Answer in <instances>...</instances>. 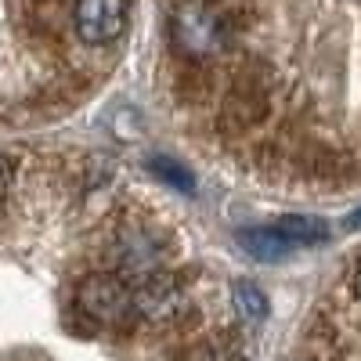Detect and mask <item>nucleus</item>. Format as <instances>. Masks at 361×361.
Wrapping results in <instances>:
<instances>
[{
    "instance_id": "nucleus-11",
    "label": "nucleus",
    "mask_w": 361,
    "mask_h": 361,
    "mask_svg": "<svg viewBox=\"0 0 361 361\" xmlns=\"http://www.w3.org/2000/svg\"><path fill=\"white\" fill-rule=\"evenodd\" d=\"M347 228H361V209H357V214H350V217H347Z\"/></svg>"
},
{
    "instance_id": "nucleus-1",
    "label": "nucleus",
    "mask_w": 361,
    "mask_h": 361,
    "mask_svg": "<svg viewBox=\"0 0 361 361\" xmlns=\"http://www.w3.org/2000/svg\"><path fill=\"white\" fill-rule=\"evenodd\" d=\"M76 304L87 318L102 325H127L137 318L134 307V286L123 275H90L80 282Z\"/></svg>"
},
{
    "instance_id": "nucleus-9",
    "label": "nucleus",
    "mask_w": 361,
    "mask_h": 361,
    "mask_svg": "<svg viewBox=\"0 0 361 361\" xmlns=\"http://www.w3.org/2000/svg\"><path fill=\"white\" fill-rule=\"evenodd\" d=\"M8 188H11V163L0 156V202L8 199Z\"/></svg>"
},
{
    "instance_id": "nucleus-10",
    "label": "nucleus",
    "mask_w": 361,
    "mask_h": 361,
    "mask_svg": "<svg viewBox=\"0 0 361 361\" xmlns=\"http://www.w3.org/2000/svg\"><path fill=\"white\" fill-rule=\"evenodd\" d=\"M350 289L361 296V260H357V264H354V271H350Z\"/></svg>"
},
{
    "instance_id": "nucleus-6",
    "label": "nucleus",
    "mask_w": 361,
    "mask_h": 361,
    "mask_svg": "<svg viewBox=\"0 0 361 361\" xmlns=\"http://www.w3.org/2000/svg\"><path fill=\"white\" fill-rule=\"evenodd\" d=\"M235 243L243 246L253 260L260 264H271V260H282L286 253H293V246L286 243V238L275 231V228H250V231H238Z\"/></svg>"
},
{
    "instance_id": "nucleus-7",
    "label": "nucleus",
    "mask_w": 361,
    "mask_h": 361,
    "mask_svg": "<svg viewBox=\"0 0 361 361\" xmlns=\"http://www.w3.org/2000/svg\"><path fill=\"white\" fill-rule=\"evenodd\" d=\"M231 307L238 311L243 322H264L267 318V296L253 286V282H235L231 286Z\"/></svg>"
},
{
    "instance_id": "nucleus-4",
    "label": "nucleus",
    "mask_w": 361,
    "mask_h": 361,
    "mask_svg": "<svg viewBox=\"0 0 361 361\" xmlns=\"http://www.w3.org/2000/svg\"><path fill=\"white\" fill-rule=\"evenodd\" d=\"M130 286H134L137 318H145V322H173L185 311V293H180V286L170 275H163V271H152V275H145Z\"/></svg>"
},
{
    "instance_id": "nucleus-2",
    "label": "nucleus",
    "mask_w": 361,
    "mask_h": 361,
    "mask_svg": "<svg viewBox=\"0 0 361 361\" xmlns=\"http://www.w3.org/2000/svg\"><path fill=\"white\" fill-rule=\"evenodd\" d=\"M73 25L87 47H105L127 29V0H76Z\"/></svg>"
},
{
    "instance_id": "nucleus-8",
    "label": "nucleus",
    "mask_w": 361,
    "mask_h": 361,
    "mask_svg": "<svg viewBox=\"0 0 361 361\" xmlns=\"http://www.w3.org/2000/svg\"><path fill=\"white\" fill-rule=\"evenodd\" d=\"M152 173L163 177L166 185L180 188V192H192V188H195V177L188 173V166H180V163H173V159H166V156H156V159H152Z\"/></svg>"
},
{
    "instance_id": "nucleus-3",
    "label": "nucleus",
    "mask_w": 361,
    "mask_h": 361,
    "mask_svg": "<svg viewBox=\"0 0 361 361\" xmlns=\"http://www.w3.org/2000/svg\"><path fill=\"white\" fill-rule=\"evenodd\" d=\"M170 33H173V44L177 51H185L192 58H206V54H214L224 40L221 33V22L214 11H206L202 4H185L173 22H170Z\"/></svg>"
},
{
    "instance_id": "nucleus-5",
    "label": "nucleus",
    "mask_w": 361,
    "mask_h": 361,
    "mask_svg": "<svg viewBox=\"0 0 361 361\" xmlns=\"http://www.w3.org/2000/svg\"><path fill=\"white\" fill-rule=\"evenodd\" d=\"M271 228H275V231L286 238V243H289L293 250L322 246L325 238H329V224H325L322 217H300V214H293V217H282V221H275Z\"/></svg>"
}]
</instances>
